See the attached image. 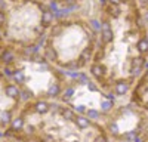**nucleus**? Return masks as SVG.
<instances>
[{
    "instance_id": "nucleus-12",
    "label": "nucleus",
    "mask_w": 148,
    "mask_h": 142,
    "mask_svg": "<svg viewBox=\"0 0 148 142\" xmlns=\"http://www.w3.org/2000/svg\"><path fill=\"white\" fill-rule=\"evenodd\" d=\"M24 126V120L22 118H15L14 123H12V130H21Z\"/></svg>"
},
{
    "instance_id": "nucleus-20",
    "label": "nucleus",
    "mask_w": 148,
    "mask_h": 142,
    "mask_svg": "<svg viewBox=\"0 0 148 142\" xmlns=\"http://www.w3.org/2000/svg\"><path fill=\"white\" fill-rule=\"evenodd\" d=\"M37 51H39V46H28L25 49V53L33 55V53H37Z\"/></svg>"
},
{
    "instance_id": "nucleus-30",
    "label": "nucleus",
    "mask_w": 148,
    "mask_h": 142,
    "mask_svg": "<svg viewBox=\"0 0 148 142\" xmlns=\"http://www.w3.org/2000/svg\"><path fill=\"white\" fill-rule=\"evenodd\" d=\"M105 96L108 98V101H113V102L116 99V95H113V93H105Z\"/></svg>"
},
{
    "instance_id": "nucleus-27",
    "label": "nucleus",
    "mask_w": 148,
    "mask_h": 142,
    "mask_svg": "<svg viewBox=\"0 0 148 142\" xmlns=\"http://www.w3.org/2000/svg\"><path fill=\"white\" fill-rule=\"evenodd\" d=\"M31 96V92H28V90H24L22 92V99H28Z\"/></svg>"
},
{
    "instance_id": "nucleus-10",
    "label": "nucleus",
    "mask_w": 148,
    "mask_h": 142,
    "mask_svg": "<svg viewBox=\"0 0 148 142\" xmlns=\"http://www.w3.org/2000/svg\"><path fill=\"white\" fill-rule=\"evenodd\" d=\"M59 92H61V89H59V86L55 83V85H52L51 87H49V90H47V96L55 98V96H58V95H59Z\"/></svg>"
},
{
    "instance_id": "nucleus-25",
    "label": "nucleus",
    "mask_w": 148,
    "mask_h": 142,
    "mask_svg": "<svg viewBox=\"0 0 148 142\" xmlns=\"http://www.w3.org/2000/svg\"><path fill=\"white\" fill-rule=\"evenodd\" d=\"M79 80H80V83L82 85H86L89 80H88V77H86V74H79Z\"/></svg>"
},
{
    "instance_id": "nucleus-37",
    "label": "nucleus",
    "mask_w": 148,
    "mask_h": 142,
    "mask_svg": "<svg viewBox=\"0 0 148 142\" xmlns=\"http://www.w3.org/2000/svg\"><path fill=\"white\" fill-rule=\"evenodd\" d=\"M144 19H145V22H148V10L144 14Z\"/></svg>"
},
{
    "instance_id": "nucleus-24",
    "label": "nucleus",
    "mask_w": 148,
    "mask_h": 142,
    "mask_svg": "<svg viewBox=\"0 0 148 142\" xmlns=\"http://www.w3.org/2000/svg\"><path fill=\"white\" fill-rule=\"evenodd\" d=\"M136 136H138V135H136V130H133V132H129V133L126 135V139H127V141H133Z\"/></svg>"
},
{
    "instance_id": "nucleus-34",
    "label": "nucleus",
    "mask_w": 148,
    "mask_h": 142,
    "mask_svg": "<svg viewBox=\"0 0 148 142\" xmlns=\"http://www.w3.org/2000/svg\"><path fill=\"white\" fill-rule=\"evenodd\" d=\"M45 142H53V139L51 138V136H45V139H43Z\"/></svg>"
},
{
    "instance_id": "nucleus-13",
    "label": "nucleus",
    "mask_w": 148,
    "mask_h": 142,
    "mask_svg": "<svg viewBox=\"0 0 148 142\" xmlns=\"http://www.w3.org/2000/svg\"><path fill=\"white\" fill-rule=\"evenodd\" d=\"M61 114H62V117L65 118V120H73V118H74L73 111L68 110V108H62V110H61Z\"/></svg>"
},
{
    "instance_id": "nucleus-4",
    "label": "nucleus",
    "mask_w": 148,
    "mask_h": 142,
    "mask_svg": "<svg viewBox=\"0 0 148 142\" xmlns=\"http://www.w3.org/2000/svg\"><path fill=\"white\" fill-rule=\"evenodd\" d=\"M52 22H53V14L51 10H45L42 14V24L45 27H47V25H51Z\"/></svg>"
},
{
    "instance_id": "nucleus-2",
    "label": "nucleus",
    "mask_w": 148,
    "mask_h": 142,
    "mask_svg": "<svg viewBox=\"0 0 148 142\" xmlns=\"http://www.w3.org/2000/svg\"><path fill=\"white\" fill-rule=\"evenodd\" d=\"M101 39L104 43H111L114 39V34H113V30L111 28H102L101 31Z\"/></svg>"
},
{
    "instance_id": "nucleus-26",
    "label": "nucleus",
    "mask_w": 148,
    "mask_h": 142,
    "mask_svg": "<svg viewBox=\"0 0 148 142\" xmlns=\"http://www.w3.org/2000/svg\"><path fill=\"white\" fill-rule=\"evenodd\" d=\"M132 74L133 76H139L141 74V67H133L132 68Z\"/></svg>"
},
{
    "instance_id": "nucleus-22",
    "label": "nucleus",
    "mask_w": 148,
    "mask_h": 142,
    "mask_svg": "<svg viewBox=\"0 0 148 142\" xmlns=\"http://www.w3.org/2000/svg\"><path fill=\"white\" fill-rule=\"evenodd\" d=\"M142 64H144V58H135L133 62H132L133 67H141Z\"/></svg>"
},
{
    "instance_id": "nucleus-9",
    "label": "nucleus",
    "mask_w": 148,
    "mask_h": 142,
    "mask_svg": "<svg viewBox=\"0 0 148 142\" xmlns=\"http://www.w3.org/2000/svg\"><path fill=\"white\" fill-rule=\"evenodd\" d=\"M136 47H138V51L145 53L148 52V39H141L138 43H136Z\"/></svg>"
},
{
    "instance_id": "nucleus-29",
    "label": "nucleus",
    "mask_w": 148,
    "mask_h": 142,
    "mask_svg": "<svg viewBox=\"0 0 148 142\" xmlns=\"http://www.w3.org/2000/svg\"><path fill=\"white\" fill-rule=\"evenodd\" d=\"M49 8H51V12H52V10L55 12V10H58V9H59V8H58V3H56V2H52V3H51V6H49Z\"/></svg>"
},
{
    "instance_id": "nucleus-6",
    "label": "nucleus",
    "mask_w": 148,
    "mask_h": 142,
    "mask_svg": "<svg viewBox=\"0 0 148 142\" xmlns=\"http://www.w3.org/2000/svg\"><path fill=\"white\" fill-rule=\"evenodd\" d=\"M34 110H36L37 113H40V114H45V113L49 111V104L45 102V101H39V102H36Z\"/></svg>"
},
{
    "instance_id": "nucleus-11",
    "label": "nucleus",
    "mask_w": 148,
    "mask_h": 142,
    "mask_svg": "<svg viewBox=\"0 0 148 142\" xmlns=\"http://www.w3.org/2000/svg\"><path fill=\"white\" fill-rule=\"evenodd\" d=\"M46 59H49V61H55L56 59L55 49H52V47H46Z\"/></svg>"
},
{
    "instance_id": "nucleus-17",
    "label": "nucleus",
    "mask_w": 148,
    "mask_h": 142,
    "mask_svg": "<svg viewBox=\"0 0 148 142\" xmlns=\"http://www.w3.org/2000/svg\"><path fill=\"white\" fill-rule=\"evenodd\" d=\"M2 59H3V62L9 64V62L14 61V55H12L10 52H5V53H3V56H2Z\"/></svg>"
},
{
    "instance_id": "nucleus-33",
    "label": "nucleus",
    "mask_w": 148,
    "mask_h": 142,
    "mask_svg": "<svg viewBox=\"0 0 148 142\" xmlns=\"http://www.w3.org/2000/svg\"><path fill=\"white\" fill-rule=\"evenodd\" d=\"M138 2H139L142 6H148V0H138Z\"/></svg>"
},
{
    "instance_id": "nucleus-32",
    "label": "nucleus",
    "mask_w": 148,
    "mask_h": 142,
    "mask_svg": "<svg viewBox=\"0 0 148 142\" xmlns=\"http://www.w3.org/2000/svg\"><path fill=\"white\" fill-rule=\"evenodd\" d=\"M121 2H125V0H110L111 5H120Z\"/></svg>"
},
{
    "instance_id": "nucleus-39",
    "label": "nucleus",
    "mask_w": 148,
    "mask_h": 142,
    "mask_svg": "<svg viewBox=\"0 0 148 142\" xmlns=\"http://www.w3.org/2000/svg\"><path fill=\"white\" fill-rule=\"evenodd\" d=\"M105 2H107V0H101V5H105Z\"/></svg>"
},
{
    "instance_id": "nucleus-19",
    "label": "nucleus",
    "mask_w": 148,
    "mask_h": 142,
    "mask_svg": "<svg viewBox=\"0 0 148 142\" xmlns=\"http://www.w3.org/2000/svg\"><path fill=\"white\" fill-rule=\"evenodd\" d=\"M73 95H74V89L73 87H67L65 92H64V99H70Z\"/></svg>"
},
{
    "instance_id": "nucleus-18",
    "label": "nucleus",
    "mask_w": 148,
    "mask_h": 142,
    "mask_svg": "<svg viewBox=\"0 0 148 142\" xmlns=\"http://www.w3.org/2000/svg\"><path fill=\"white\" fill-rule=\"evenodd\" d=\"M111 106H113V101H104V102L101 104V108H102L104 111H108Z\"/></svg>"
},
{
    "instance_id": "nucleus-5",
    "label": "nucleus",
    "mask_w": 148,
    "mask_h": 142,
    "mask_svg": "<svg viewBox=\"0 0 148 142\" xmlns=\"http://www.w3.org/2000/svg\"><path fill=\"white\" fill-rule=\"evenodd\" d=\"M74 120H76V124L79 129H86V127H89L90 122H89V118H86L83 115H79V117H74Z\"/></svg>"
},
{
    "instance_id": "nucleus-15",
    "label": "nucleus",
    "mask_w": 148,
    "mask_h": 142,
    "mask_svg": "<svg viewBox=\"0 0 148 142\" xmlns=\"http://www.w3.org/2000/svg\"><path fill=\"white\" fill-rule=\"evenodd\" d=\"M108 14H110V15H113V16H119V15H120V9H119V6H117V5H111V6L108 8Z\"/></svg>"
},
{
    "instance_id": "nucleus-36",
    "label": "nucleus",
    "mask_w": 148,
    "mask_h": 142,
    "mask_svg": "<svg viewBox=\"0 0 148 142\" xmlns=\"http://www.w3.org/2000/svg\"><path fill=\"white\" fill-rule=\"evenodd\" d=\"M95 142H105V138H104V136H101V138H96V139H95Z\"/></svg>"
},
{
    "instance_id": "nucleus-35",
    "label": "nucleus",
    "mask_w": 148,
    "mask_h": 142,
    "mask_svg": "<svg viewBox=\"0 0 148 142\" xmlns=\"http://www.w3.org/2000/svg\"><path fill=\"white\" fill-rule=\"evenodd\" d=\"M142 67H144L145 70H148V59H144V64H142Z\"/></svg>"
},
{
    "instance_id": "nucleus-28",
    "label": "nucleus",
    "mask_w": 148,
    "mask_h": 142,
    "mask_svg": "<svg viewBox=\"0 0 148 142\" xmlns=\"http://www.w3.org/2000/svg\"><path fill=\"white\" fill-rule=\"evenodd\" d=\"M86 85H88V87H89V90H92V92H95V90H96V86L93 85V83H92V81H88V83H86Z\"/></svg>"
},
{
    "instance_id": "nucleus-16",
    "label": "nucleus",
    "mask_w": 148,
    "mask_h": 142,
    "mask_svg": "<svg viewBox=\"0 0 148 142\" xmlns=\"http://www.w3.org/2000/svg\"><path fill=\"white\" fill-rule=\"evenodd\" d=\"M12 76H14V79H15L18 83H22L24 80H25V76L22 74V71H16V73H14Z\"/></svg>"
},
{
    "instance_id": "nucleus-8",
    "label": "nucleus",
    "mask_w": 148,
    "mask_h": 142,
    "mask_svg": "<svg viewBox=\"0 0 148 142\" xmlns=\"http://www.w3.org/2000/svg\"><path fill=\"white\" fill-rule=\"evenodd\" d=\"M90 55H92V53H90L89 47H88V49H84V51L82 52V55H80V62H79V65H84V64L90 59Z\"/></svg>"
},
{
    "instance_id": "nucleus-38",
    "label": "nucleus",
    "mask_w": 148,
    "mask_h": 142,
    "mask_svg": "<svg viewBox=\"0 0 148 142\" xmlns=\"http://www.w3.org/2000/svg\"><path fill=\"white\" fill-rule=\"evenodd\" d=\"M64 2H65V3H74L76 0H64Z\"/></svg>"
},
{
    "instance_id": "nucleus-3",
    "label": "nucleus",
    "mask_w": 148,
    "mask_h": 142,
    "mask_svg": "<svg viewBox=\"0 0 148 142\" xmlns=\"http://www.w3.org/2000/svg\"><path fill=\"white\" fill-rule=\"evenodd\" d=\"M129 90V83L127 81H119L117 85H116V93L117 95H126Z\"/></svg>"
},
{
    "instance_id": "nucleus-7",
    "label": "nucleus",
    "mask_w": 148,
    "mask_h": 142,
    "mask_svg": "<svg viewBox=\"0 0 148 142\" xmlns=\"http://www.w3.org/2000/svg\"><path fill=\"white\" fill-rule=\"evenodd\" d=\"M90 71H92V74H93L95 77H101V76H104V73H105V68H104L102 65H99V64H93V65L90 67Z\"/></svg>"
},
{
    "instance_id": "nucleus-41",
    "label": "nucleus",
    "mask_w": 148,
    "mask_h": 142,
    "mask_svg": "<svg viewBox=\"0 0 148 142\" xmlns=\"http://www.w3.org/2000/svg\"><path fill=\"white\" fill-rule=\"evenodd\" d=\"M145 108H147V110H148V104H147V105H145Z\"/></svg>"
},
{
    "instance_id": "nucleus-1",
    "label": "nucleus",
    "mask_w": 148,
    "mask_h": 142,
    "mask_svg": "<svg viewBox=\"0 0 148 142\" xmlns=\"http://www.w3.org/2000/svg\"><path fill=\"white\" fill-rule=\"evenodd\" d=\"M5 95H6L8 98L15 99V98L19 96V89H18L16 86H14V85H8V86L5 87Z\"/></svg>"
},
{
    "instance_id": "nucleus-31",
    "label": "nucleus",
    "mask_w": 148,
    "mask_h": 142,
    "mask_svg": "<svg viewBox=\"0 0 148 142\" xmlns=\"http://www.w3.org/2000/svg\"><path fill=\"white\" fill-rule=\"evenodd\" d=\"M76 110H77L79 113H84V111H86V108H84V105H79V106H76Z\"/></svg>"
},
{
    "instance_id": "nucleus-23",
    "label": "nucleus",
    "mask_w": 148,
    "mask_h": 142,
    "mask_svg": "<svg viewBox=\"0 0 148 142\" xmlns=\"http://www.w3.org/2000/svg\"><path fill=\"white\" fill-rule=\"evenodd\" d=\"M110 132L113 135H119V127L117 124H110Z\"/></svg>"
},
{
    "instance_id": "nucleus-21",
    "label": "nucleus",
    "mask_w": 148,
    "mask_h": 142,
    "mask_svg": "<svg viewBox=\"0 0 148 142\" xmlns=\"http://www.w3.org/2000/svg\"><path fill=\"white\" fill-rule=\"evenodd\" d=\"M88 117L92 118V120H96V118L99 117V113L95 111V110H89V111H88Z\"/></svg>"
},
{
    "instance_id": "nucleus-14",
    "label": "nucleus",
    "mask_w": 148,
    "mask_h": 142,
    "mask_svg": "<svg viewBox=\"0 0 148 142\" xmlns=\"http://www.w3.org/2000/svg\"><path fill=\"white\" fill-rule=\"evenodd\" d=\"M89 25H90L95 31H101V28H102V24L98 21V19H90V21H89Z\"/></svg>"
},
{
    "instance_id": "nucleus-40",
    "label": "nucleus",
    "mask_w": 148,
    "mask_h": 142,
    "mask_svg": "<svg viewBox=\"0 0 148 142\" xmlns=\"http://www.w3.org/2000/svg\"><path fill=\"white\" fill-rule=\"evenodd\" d=\"M121 142H130V141H127V139H126V141H121Z\"/></svg>"
}]
</instances>
